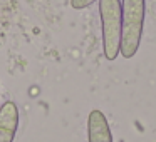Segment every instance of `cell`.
Instances as JSON below:
<instances>
[{"instance_id": "cell-1", "label": "cell", "mask_w": 156, "mask_h": 142, "mask_svg": "<svg viewBox=\"0 0 156 142\" xmlns=\"http://www.w3.org/2000/svg\"><path fill=\"white\" fill-rule=\"evenodd\" d=\"M146 0H122L121 2V45L119 54L133 59L138 54L144 29Z\"/></svg>"}, {"instance_id": "cell-4", "label": "cell", "mask_w": 156, "mask_h": 142, "mask_svg": "<svg viewBox=\"0 0 156 142\" xmlns=\"http://www.w3.org/2000/svg\"><path fill=\"white\" fill-rule=\"evenodd\" d=\"M87 139L89 142H112L111 127L108 119L99 109L89 112L87 117Z\"/></svg>"}, {"instance_id": "cell-3", "label": "cell", "mask_w": 156, "mask_h": 142, "mask_svg": "<svg viewBox=\"0 0 156 142\" xmlns=\"http://www.w3.org/2000/svg\"><path fill=\"white\" fill-rule=\"evenodd\" d=\"M19 127V109L12 100L0 105V142H14Z\"/></svg>"}, {"instance_id": "cell-5", "label": "cell", "mask_w": 156, "mask_h": 142, "mask_svg": "<svg viewBox=\"0 0 156 142\" xmlns=\"http://www.w3.org/2000/svg\"><path fill=\"white\" fill-rule=\"evenodd\" d=\"M98 0H71V7L76 10H82V8H87L89 5H92Z\"/></svg>"}, {"instance_id": "cell-2", "label": "cell", "mask_w": 156, "mask_h": 142, "mask_svg": "<svg viewBox=\"0 0 156 142\" xmlns=\"http://www.w3.org/2000/svg\"><path fill=\"white\" fill-rule=\"evenodd\" d=\"M102 49L108 60H116L121 45V0H99Z\"/></svg>"}]
</instances>
